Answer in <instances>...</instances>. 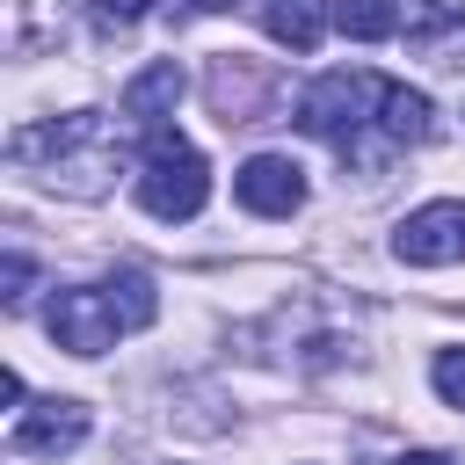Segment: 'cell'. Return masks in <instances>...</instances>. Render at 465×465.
<instances>
[{
  "instance_id": "6",
  "label": "cell",
  "mask_w": 465,
  "mask_h": 465,
  "mask_svg": "<svg viewBox=\"0 0 465 465\" xmlns=\"http://www.w3.org/2000/svg\"><path fill=\"white\" fill-rule=\"evenodd\" d=\"M80 436H87V407L80 400H36V407H22L7 443H15V458H65Z\"/></svg>"
},
{
  "instance_id": "8",
  "label": "cell",
  "mask_w": 465,
  "mask_h": 465,
  "mask_svg": "<svg viewBox=\"0 0 465 465\" xmlns=\"http://www.w3.org/2000/svg\"><path fill=\"white\" fill-rule=\"evenodd\" d=\"M327 22H334V15H327L320 0H262V29H269L276 44H291L298 58H305V51H320Z\"/></svg>"
},
{
  "instance_id": "7",
  "label": "cell",
  "mask_w": 465,
  "mask_h": 465,
  "mask_svg": "<svg viewBox=\"0 0 465 465\" xmlns=\"http://www.w3.org/2000/svg\"><path fill=\"white\" fill-rule=\"evenodd\" d=\"M182 87H189V73H182L174 58H153V65H145V73H138V80L124 87V116L153 131V124H167V116H174Z\"/></svg>"
},
{
  "instance_id": "12",
  "label": "cell",
  "mask_w": 465,
  "mask_h": 465,
  "mask_svg": "<svg viewBox=\"0 0 465 465\" xmlns=\"http://www.w3.org/2000/svg\"><path fill=\"white\" fill-rule=\"evenodd\" d=\"M429 378H436V392H443V407H465V349H436V363H429Z\"/></svg>"
},
{
  "instance_id": "10",
  "label": "cell",
  "mask_w": 465,
  "mask_h": 465,
  "mask_svg": "<svg viewBox=\"0 0 465 465\" xmlns=\"http://www.w3.org/2000/svg\"><path fill=\"white\" fill-rule=\"evenodd\" d=\"M327 15H334V29L356 36V44L400 36V7H392V0H327Z\"/></svg>"
},
{
  "instance_id": "14",
  "label": "cell",
  "mask_w": 465,
  "mask_h": 465,
  "mask_svg": "<svg viewBox=\"0 0 465 465\" xmlns=\"http://www.w3.org/2000/svg\"><path fill=\"white\" fill-rule=\"evenodd\" d=\"M94 7H102V15H109V22H138V15H145V7H153V0H94Z\"/></svg>"
},
{
  "instance_id": "17",
  "label": "cell",
  "mask_w": 465,
  "mask_h": 465,
  "mask_svg": "<svg viewBox=\"0 0 465 465\" xmlns=\"http://www.w3.org/2000/svg\"><path fill=\"white\" fill-rule=\"evenodd\" d=\"M443 7H465V0H443Z\"/></svg>"
},
{
  "instance_id": "3",
  "label": "cell",
  "mask_w": 465,
  "mask_h": 465,
  "mask_svg": "<svg viewBox=\"0 0 465 465\" xmlns=\"http://www.w3.org/2000/svg\"><path fill=\"white\" fill-rule=\"evenodd\" d=\"M392 254L407 262V269H450V262H465V203H421V211H407L400 218V232H392Z\"/></svg>"
},
{
  "instance_id": "2",
  "label": "cell",
  "mask_w": 465,
  "mask_h": 465,
  "mask_svg": "<svg viewBox=\"0 0 465 465\" xmlns=\"http://www.w3.org/2000/svg\"><path fill=\"white\" fill-rule=\"evenodd\" d=\"M385 87L392 80H378V73H320L298 94V131L327 138L334 153H356L363 124H378V109H385Z\"/></svg>"
},
{
  "instance_id": "15",
  "label": "cell",
  "mask_w": 465,
  "mask_h": 465,
  "mask_svg": "<svg viewBox=\"0 0 465 465\" xmlns=\"http://www.w3.org/2000/svg\"><path fill=\"white\" fill-rule=\"evenodd\" d=\"M392 465H450V458H443V450H400Z\"/></svg>"
},
{
  "instance_id": "13",
  "label": "cell",
  "mask_w": 465,
  "mask_h": 465,
  "mask_svg": "<svg viewBox=\"0 0 465 465\" xmlns=\"http://www.w3.org/2000/svg\"><path fill=\"white\" fill-rule=\"evenodd\" d=\"M29 276H36V269H29V254H7V262H0V283H7V291H0V298H7V305H22V298H29Z\"/></svg>"
},
{
  "instance_id": "11",
  "label": "cell",
  "mask_w": 465,
  "mask_h": 465,
  "mask_svg": "<svg viewBox=\"0 0 465 465\" xmlns=\"http://www.w3.org/2000/svg\"><path fill=\"white\" fill-rule=\"evenodd\" d=\"M102 291H109V305H116V320H124V327H153V312H160V298H153V276H138V269H116Z\"/></svg>"
},
{
  "instance_id": "16",
  "label": "cell",
  "mask_w": 465,
  "mask_h": 465,
  "mask_svg": "<svg viewBox=\"0 0 465 465\" xmlns=\"http://www.w3.org/2000/svg\"><path fill=\"white\" fill-rule=\"evenodd\" d=\"M196 7H232V0H196Z\"/></svg>"
},
{
  "instance_id": "5",
  "label": "cell",
  "mask_w": 465,
  "mask_h": 465,
  "mask_svg": "<svg viewBox=\"0 0 465 465\" xmlns=\"http://www.w3.org/2000/svg\"><path fill=\"white\" fill-rule=\"evenodd\" d=\"M232 196H240L254 218H291V211L305 203V167H298L291 153H254V160H240Z\"/></svg>"
},
{
  "instance_id": "4",
  "label": "cell",
  "mask_w": 465,
  "mask_h": 465,
  "mask_svg": "<svg viewBox=\"0 0 465 465\" xmlns=\"http://www.w3.org/2000/svg\"><path fill=\"white\" fill-rule=\"evenodd\" d=\"M116 334H124V320H116L109 291H58L51 298V341L58 349L102 356V349H116Z\"/></svg>"
},
{
  "instance_id": "1",
  "label": "cell",
  "mask_w": 465,
  "mask_h": 465,
  "mask_svg": "<svg viewBox=\"0 0 465 465\" xmlns=\"http://www.w3.org/2000/svg\"><path fill=\"white\" fill-rule=\"evenodd\" d=\"M138 203H145L153 218H167V225H182V218H196V211L211 203V167H203V153H196L182 131H167V124H153V131H145Z\"/></svg>"
},
{
  "instance_id": "9",
  "label": "cell",
  "mask_w": 465,
  "mask_h": 465,
  "mask_svg": "<svg viewBox=\"0 0 465 465\" xmlns=\"http://www.w3.org/2000/svg\"><path fill=\"white\" fill-rule=\"evenodd\" d=\"M378 131L392 138V145H421L429 131H436V109H429V94L421 87H385V109H378Z\"/></svg>"
}]
</instances>
